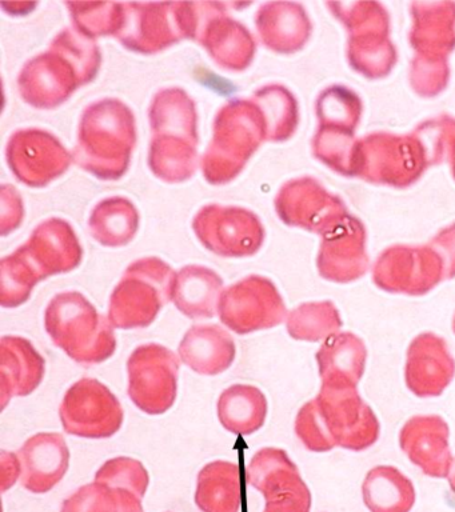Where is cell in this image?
<instances>
[{"instance_id": "1", "label": "cell", "mask_w": 455, "mask_h": 512, "mask_svg": "<svg viewBox=\"0 0 455 512\" xmlns=\"http://www.w3.org/2000/svg\"><path fill=\"white\" fill-rule=\"evenodd\" d=\"M137 139L131 108L115 98L98 100L82 112L74 162L95 178L115 182L129 171Z\"/></svg>"}, {"instance_id": "2", "label": "cell", "mask_w": 455, "mask_h": 512, "mask_svg": "<svg viewBox=\"0 0 455 512\" xmlns=\"http://www.w3.org/2000/svg\"><path fill=\"white\" fill-rule=\"evenodd\" d=\"M265 140L267 127L261 108L251 99L227 102L215 115L213 138L201 159L207 183L221 186L233 182Z\"/></svg>"}, {"instance_id": "3", "label": "cell", "mask_w": 455, "mask_h": 512, "mask_svg": "<svg viewBox=\"0 0 455 512\" xmlns=\"http://www.w3.org/2000/svg\"><path fill=\"white\" fill-rule=\"evenodd\" d=\"M45 327L55 346L79 364L106 362L117 350L110 319L77 291L61 292L46 308Z\"/></svg>"}, {"instance_id": "4", "label": "cell", "mask_w": 455, "mask_h": 512, "mask_svg": "<svg viewBox=\"0 0 455 512\" xmlns=\"http://www.w3.org/2000/svg\"><path fill=\"white\" fill-rule=\"evenodd\" d=\"M177 272L155 256L131 263L110 298L109 319L115 328L149 327L173 300Z\"/></svg>"}, {"instance_id": "5", "label": "cell", "mask_w": 455, "mask_h": 512, "mask_svg": "<svg viewBox=\"0 0 455 512\" xmlns=\"http://www.w3.org/2000/svg\"><path fill=\"white\" fill-rule=\"evenodd\" d=\"M125 4V22L117 39L127 50L157 54L183 39H197L198 2Z\"/></svg>"}, {"instance_id": "6", "label": "cell", "mask_w": 455, "mask_h": 512, "mask_svg": "<svg viewBox=\"0 0 455 512\" xmlns=\"http://www.w3.org/2000/svg\"><path fill=\"white\" fill-rule=\"evenodd\" d=\"M429 168L425 151L413 134L373 132L358 142L355 178L367 183L407 188Z\"/></svg>"}, {"instance_id": "7", "label": "cell", "mask_w": 455, "mask_h": 512, "mask_svg": "<svg viewBox=\"0 0 455 512\" xmlns=\"http://www.w3.org/2000/svg\"><path fill=\"white\" fill-rule=\"evenodd\" d=\"M193 230L203 247L222 258L253 256L265 242L261 219L243 207L207 204L195 215Z\"/></svg>"}, {"instance_id": "8", "label": "cell", "mask_w": 455, "mask_h": 512, "mask_svg": "<svg viewBox=\"0 0 455 512\" xmlns=\"http://www.w3.org/2000/svg\"><path fill=\"white\" fill-rule=\"evenodd\" d=\"M445 278V260L431 246L395 244L382 251L373 267L375 286L390 294L426 295Z\"/></svg>"}, {"instance_id": "9", "label": "cell", "mask_w": 455, "mask_h": 512, "mask_svg": "<svg viewBox=\"0 0 455 512\" xmlns=\"http://www.w3.org/2000/svg\"><path fill=\"white\" fill-rule=\"evenodd\" d=\"M219 319L238 335L267 330L283 323L287 308L269 278L250 275L223 291Z\"/></svg>"}, {"instance_id": "10", "label": "cell", "mask_w": 455, "mask_h": 512, "mask_svg": "<svg viewBox=\"0 0 455 512\" xmlns=\"http://www.w3.org/2000/svg\"><path fill=\"white\" fill-rule=\"evenodd\" d=\"M315 403L335 446L363 451L377 443L381 427L374 411L359 396L357 387L322 384Z\"/></svg>"}, {"instance_id": "11", "label": "cell", "mask_w": 455, "mask_h": 512, "mask_svg": "<svg viewBox=\"0 0 455 512\" xmlns=\"http://www.w3.org/2000/svg\"><path fill=\"white\" fill-rule=\"evenodd\" d=\"M129 395L135 406L149 415L169 411L177 399L179 360L161 344L135 348L129 363Z\"/></svg>"}, {"instance_id": "12", "label": "cell", "mask_w": 455, "mask_h": 512, "mask_svg": "<svg viewBox=\"0 0 455 512\" xmlns=\"http://www.w3.org/2000/svg\"><path fill=\"white\" fill-rule=\"evenodd\" d=\"M67 434L111 438L121 430L123 410L117 396L97 379L83 378L66 392L59 410Z\"/></svg>"}, {"instance_id": "13", "label": "cell", "mask_w": 455, "mask_h": 512, "mask_svg": "<svg viewBox=\"0 0 455 512\" xmlns=\"http://www.w3.org/2000/svg\"><path fill=\"white\" fill-rule=\"evenodd\" d=\"M274 206L278 218L286 226L321 236L349 215L345 202L311 176L283 184L275 196Z\"/></svg>"}, {"instance_id": "14", "label": "cell", "mask_w": 455, "mask_h": 512, "mask_svg": "<svg viewBox=\"0 0 455 512\" xmlns=\"http://www.w3.org/2000/svg\"><path fill=\"white\" fill-rule=\"evenodd\" d=\"M6 160L19 182L42 188L58 179L74 162L61 140L42 128H22L10 136Z\"/></svg>"}, {"instance_id": "15", "label": "cell", "mask_w": 455, "mask_h": 512, "mask_svg": "<svg viewBox=\"0 0 455 512\" xmlns=\"http://www.w3.org/2000/svg\"><path fill=\"white\" fill-rule=\"evenodd\" d=\"M199 30L195 42L210 58L227 71L241 72L250 67L257 54V42L249 28L227 15L223 3H198Z\"/></svg>"}, {"instance_id": "16", "label": "cell", "mask_w": 455, "mask_h": 512, "mask_svg": "<svg viewBox=\"0 0 455 512\" xmlns=\"http://www.w3.org/2000/svg\"><path fill=\"white\" fill-rule=\"evenodd\" d=\"M87 86L78 68L62 52L49 48L30 59L18 75V90L29 106L51 110Z\"/></svg>"}, {"instance_id": "17", "label": "cell", "mask_w": 455, "mask_h": 512, "mask_svg": "<svg viewBox=\"0 0 455 512\" xmlns=\"http://www.w3.org/2000/svg\"><path fill=\"white\" fill-rule=\"evenodd\" d=\"M365 224L353 215H346L329 232L322 235L317 267L323 279L334 283H351L369 271Z\"/></svg>"}, {"instance_id": "18", "label": "cell", "mask_w": 455, "mask_h": 512, "mask_svg": "<svg viewBox=\"0 0 455 512\" xmlns=\"http://www.w3.org/2000/svg\"><path fill=\"white\" fill-rule=\"evenodd\" d=\"M455 376V360L445 339L425 332L410 343L405 368L406 386L418 398L443 394Z\"/></svg>"}, {"instance_id": "19", "label": "cell", "mask_w": 455, "mask_h": 512, "mask_svg": "<svg viewBox=\"0 0 455 512\" xmlns=\"http://www.w3.org/2000/svg\"><path fill=\"white\" fill-rule=\"evenodd\" d=\"M449 424L438 415H417L407 420L399 434L403 452L431 478H447L453 466Z\"/></svg>"}, {"instance_id": "20", "label": "cell", "mask_w": 455, "mask_h": 512, "mask_svg": "<svg viewBox=\"0 0 455 512\" xmlns=\"http://www.w3.org/2000/svg\"><path fill=\"white\" fill-rule=\"evenodd\" d=\"M23 248L43 279L75 270L83 258L73 226L61 218L38 224Z\"/></svg>"}, {"instance_id": "21", "label": "cell", "mask_w": 455, "mask_h": 512, "mask_svg": "<svg viewBox=\"0 0 455 512\" xmlns=\"http://www.w3.org/2000/svg\"><path fill=\"white\" fill-rule=\"evenodd\" d=\"M21 483L27 491L46 494L53 490L69 470L70 451L65 438L57 432L31 436L18 451Z\"/></svg>"}, {"instance_id": "22", "label": "cell", "mask_w": 455, "mask_h": 512, "mask_svg": "<svg viewBox=\"0 0 455 512\" xmlns=\"http://www.w3.org/2000/svg\"><path fill=\"white\" fill-rule=\"evenodd\" d=\"M259 39L275 54L291 55L309 42L313 24L306 8L297 2H269L255 15Z\"/></svg>"}, {"instance_id": "23", "label": "cell", "mask_w": 455, "mask_h": 512, "mask_svg": "<svg viewBox=\"0 0 455 512\" xmlns=\"http://www.w3.org/2000/svg\"><path fill=\"white\" fill-rule=\"evenodd\" d=\"M410 46L415 55L449 59L455 50V2H413Z\"/></svg>"}, {"instance_id": "24", "label": "cell", "mask_w": 455, "mask_h": 512, "mask_svg": "<svg viewBox=\"0 0 455 512\" xmlns=\"http://www.w3.org/2000/svg\"><path fill=\"white\" fill-rule=\"evenodd\" d=\"M46 362L29 339L3 336L0 340V395L2 406L14 396L33 394L45 376Z\"/></svg>"}, {"instance_id": "25", "label": "cell", "mask_w": 455, "mask_h": 512, "mask_svg": "<svg viewBox=\"0 0 455 512\" xmlns=\"http://www.w3.org/2000/svg\"><path fill=\"white\" fill-rule=\"evenodd\" d=\"M183 364L201 375H218L234 363V339L217 324L194 326L186 332L178 348Z\"/></svg>"}, {"instance_id": "26", "label": "cell", "mask_w": 455, "mask_h": 512, "mask_svg": "<svg viewBox=\"0 0 455 512\" xmlns=\"http://www.w3.org/2000/svg\"><path fill=\"white\" fill-rule=\"evenodd\" d=\"M149 120L154 138L198 144L197 106L182 88L169 87L157 92L150 104Z\"/></svg>"}, {"instance_id": "27", "label": "cell", "mask_w": 455, "mask_h": 512, "mask_svg": "<svg viewBox=\"0 0 455 512\" xmlns=\"http://www.w3.org/2000/svg\"><path fill=\"white\" fill-rule=\"evenodd\" d=\"M222 294L223 280L211 268L193 264L177 272L173 302L187 318H214L219 310Z\"/></svg>"}, {"instance_id": "28", "label": "cell", "mask_w": 455, "mask_h": 512, "mask_svg": "<svg viewBox=\"0 0 455 512\" xmlns=\"http://www.w3.org/2000/svg\"><path fill=\"white\" fill-rule=\"evenodd\" d=\"M367 348L353 332H338L317 352L322 384L357 387L365 372Z\"/></svg>"}, {"instance_id": "29", "label": "cell", "mask_w": 455, "mask_h": 512, "mask_svg": "<svg viewBox=\"0 0 455 512\" xmlns=\"http://www.w3.org/2000/svg\"><path fill=\"white\" fill-rule=\"evenodd\" d=\"M195 503L202 512H239L242 507L238 464L217 460L199 472Z\"/></svg>"}, {"instance_id": "30", "label": "cell", "mask_w": 455, "mask_h": 512, "mask_svg": "<svg viewBox=\"0 0 455 512\" xmlns=\"http://www.w3.org/2000/svg\"><path fill=\"white\" fill-rule=\"evenodd\" d=\"M141 216L134 203L123 196L101 200L91 211V235L105 247H125L137 235Z\"/></svg>"}, {"instance_id": "31", "label": "cell", "mask_w": 455, "mask_h": 512, "mask_svg": "<svg viewBox=\"0 0 455 512\" xmlns=\"http://www.w3.org/2000/svg\"><path fill=\"white\" fill-rule=\"evenodd\" d=\"M218 416L227 431L237 435L254 434L265 424L266 396L257 387L235 384L222 392Z\"/></svg>"}, {"instance_id": "32", "label": "cell", "mask_w": 455, "mask_h": 512, "mask_svg": "<svg viewBox=\"0 0 455 512\" xmlns=\"http://www.w3.org/2000/svg\"><path fill=\"white\" fill-rule=\"evenodd\" d=\"M363 502L370 512H410L415 503L411 480L393 466H378L362 486Z\"/></svg>"}, {"instance_id": "33", "label": "cell", "mask_w": 455, "mask_h": 512, "mask_svg": "<svg viewBox=\"0 0 455 512\" xmlns=\"http://www.w3.org/2000/svg\"><path fill=\"white\" fill-rule=\"evenodd\" d=\"M251 100L265 116L267 140L286 142L293 138L299 124V104L289 88L279 83L266 84L254 92Z\"/></svg>"}, {"instance_id": "34", "label": "cell", "mask_w": 455, "mask_h": 512, "mask_svg": "<svg viewBox=\"0 0 455 512\" xmlns=\"http://www.w3.org/2000/svg\"><path fill=\"white\" fill-rule=\"evenodd\" d=\"M347 60L350 67L363 78H386L398 62L397 48L390 35L369 34L349 36Z\"/></svg>"}, {"instance_id": "35", "label": "cell", "mask_w": 455, "mask_h": 512, "mask_svg": "<svg viewBox=\"0 0 455 512\" xmlns=\"http://www.w3.org/2000/svg\"><path fill=\"white\" fill-rule=\"evenodd\" d=\"M142 499L129 488L94 480L69 496L61 512H145Z\"/></svg>"}, {"instance_id": "36", "label": "cell", "mask_w": 455, "mask_h": 512, "mask_svg": "<svg viewBox=\"0 0 455 512\" xmlns=\"http://www.w3.org/2000/svg\"><path fill=\"white\" fill-rule=\"evenodd\" d=\"M198 144L186 140L151 138L149 167L166 183H182L193 178L198 167Z\"/></svg>"}, {"instance_id": "37", "label": "cell", "mask_w": 455, "mask_h": 512, "mask_svg": "<svg viewBox=\"0 0 455 512\" xmlns=\"http://www.w3.org/2000/svg\"><path fill=\"white\" fill-rule=\"evenodd\" d=\"M343 326L341 314L333 302L303 303L287 316L286 327L291 338L303 342H321L338 334Z\"/></svg>"}, {"instance_id": "38", "label": "cell", "mask_w": 455, "mask_h": 512, "mask_svg": "<svg viewBox=\"0 0 455 512\" xmlns=\"http://www.w3.org/2000/svg\"><path fill=\"white\" fill-rule=\"evenodd\" d=\"M43 280L23 246L0 262V304L17 308L25 304L34 287Z\"/></svg>"}, {"instance_id": "39", "label": "cell", "mask_w": 455, "mask_h": 512, "mask_svg": "<svg viewBox=\"0 0 455 512\" xmlns=\"http://www.w3.org/2000/svg\"><path fill=\"white\" fill-rule=\"evenodd\" d=\"M358 142L355 132L341 130V128L318 127L311 140V150L314 158L330 170L355 178Z\"/></svg>"}, {"instance_id": "40", "label": "cell", "mask_w": 455, "mask_h": 512, "mask_svg": "<svg viewBox=\"0 0 455 512\" xmlns=\"http://www.w3.org/2000/svg\"><path fill=\"white\" fill-rule=\"evenodd\" d=\"M363 112L362 99L345 84H333L318 95L315 102L319 127L357 131Z\"/></svg>"}, {"instance_id": "41", "label": "cell", "mask_w": 455, "mask_h": 512, "mask_svg": "<svg viewBox=\"0 0 455 512\" xmlns=\"http://www.w3.org/2000/svg\"><path fill=\"white\" fill-rule=\"evenodd\" d=\"M74 30L86 38L115 36L125 22V4L114 2H66Z\"/></svg>"}, {"instance_id": "42", "label": "cell", "mask_w": 455, "mask_h": 512, "mask_svg": "<svg viewBox=\"0 0 455 512\" xmlns=\"http://www.w3.org/2000/svg\"><path fill=\"white\" fill-rule=\"evenodd\" d=\"M331 14L346 28L349 36L390 35V15L379 2H327Z\"/></svg>"}, {"instance_id": "43", "label": "cell", "mask_w": 455, "mask_h": 512, "mask_svg": "<svg viewBox=\"0 0 455 512\" xmlns=\"http://www.w3.org/2000/svg\"><path fill=\"white\" fill-rule=\"evenodd\" d=\"M421 143L429 167L455 160V118L439 115L418 124L411 132Z\"/></svg>"}, {"instance_id": "44", "label": "cell", "mask_w": 455, "mask_h": 512, "mask_svg": "<svg viewBox=\"0 0 455 512\" xmlns=\"http://www.w3.org/2000/svg\"><path fill=\"white\" fill-rule=\"evenodd\" d=\"M50 47L62 52L78 68L86 84L97 78L102 64V54L94 39L86 38L71 28H65L55 36Z\"/></svg>"}, {"instance_id": "45", "label": "cell", "mask_w": 455, "mask_h": 512, "mask_svg": "<svg viewBox=\"0 0 455 512\" xmlns=\"http://www.w3.org/2000/svg\"><path fill=\"white\" fill-rule=\"evenodd\" d=\"M450 80L447 59L426 58L415 55L411 60L409 82L415 94L422 98H435L446 90Z\"/></svg>"}, {"instance_id": "46", "label": "cell", "mask_w": 455, "mask_h": 512, "mask_svg": "<svg viewBox=\"0 0 455 512\" xmlns=\"http://www.w3.org/2000/svg\"><path fill=\"white\" fill-rule=\"evenodd\" d=\"M95 480L129 488L143 498L149 488L150 476L145 466L138 460L119 456V458L107 460L95 474Z\"/></svg>"}, {"instance_id": "47", "label": "cell", "mask_w": 455, "mask_h": 512, "mask_svg": "<svg viewBox=\"0 0 455 512\" xmlns=\"http://www.w3.org/2000/svg\"><path fill=\"white\" fill-rule=\"evenodd\" d=\"M266 499L263 512H310L311 492L302 476H295L262 494Z\"/></svg>"}, {"instance_id": "48", "label": "cell", "mask_w": 455, "mask_h": 512, "mask_svg": "<svg viewBox=\"0 0 455 512\" xmlns=\"http://www.w3.org/2000/svg\"><path fill=\"white\" fill-rule=\"evenodd\" d=\"M295 434L307 450L314 452H326L333 450L335 444L331 442L329 435L319 415L315 399L307 402L299 410L295 419Z\"/></svg>"}, {"instance_id": "49", "label": "cell", "mask_w": 455, "mask_h": 512, "mask_svg": "<svg viewBox=\"0 0 455 512\" xmlns=\"http://www.w3.org/2000/svg\"><path fill=\"white\" fill-rule=\"evenodd\" d=\"M25 207L19 191L11 184L0 187V234L7 236L23 222Z\"/></svg>"}, {"instance_id": "50", "label": "cell", "mask_w": 455, "mask_h": 512, "mask_svg": "<svg viewBox=\"0 0 455 512\" xmlns=\"http://www.w3.org/2000/svg\"><path fill=\"white\" fill-rule=\"evenodd\" d=\"M430 246L442 255L446 264V278H455V223L450 224L431 239Z\"/></svg>"}, {"instance_id": "51", "label": "cell", "mask_w": 455, "mask_h": 512, "mask_svg": "<svg viewBox=\"0 0 455 512\" xmlns=\"http://www.w3.org/2000/svg\"><path fill=\"white\" fill-rule=\"evenodd\" d=\"M5 10L10 8L11 15H22L27 14V12L33 11L34 7L37 6V3H2L0 4Z\"/></svg>"}, {"instance_id": "52", "label": "cell", "mask_w": 455, "mask_h": 512, "mask_svg": "<svg viewBox=\"0 0 455 512\" xmlns=\"http://www.w3.org/2000/svg\"><path fill=\"white\" fill-rule=\"evenodd\" d=\"M447 478H449L451 490H453L455 494V459L453 460V466H451L450 474Z\"/></svg>"}, {"instance_id": "53", "label": "cell", "mask_w": 455, "mask_h": 512, "mask_svg": "<svg viewBox=\"0 0 455 512\" xmlns=\"http://www.w3.org/2000/svg\"><path fill=\"white\" fill-rule=\"evenodd\" d=\"M451 167V174H453V178L455 180V160L453 163L450 164Z\"/></svg>"}, {"instance_id": "54", "label": "cell", "mask_w": 455, "mask_h": 512, "mask_svg": "<svg viewBox=\"0 0 455 512\" xmlns=\"http://www.w3.org/2000/svg\"><path fill=\"white\" fill-rule=\"evenodd\" d=\"M453 331H454V334H455V315H454V318H453Z\"/></svg>"}]
</instances>
